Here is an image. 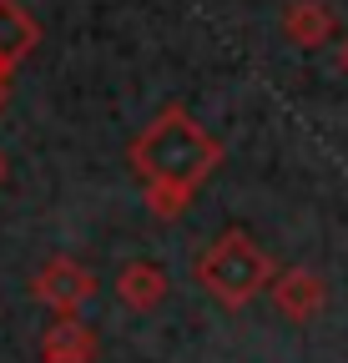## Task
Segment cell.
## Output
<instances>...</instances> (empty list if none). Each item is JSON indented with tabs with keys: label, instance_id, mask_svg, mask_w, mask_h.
<instances>
[{
	"label": "cell",
	"instance_id": "cell-1",
	"mask_svg": "<svg viewBox=\"0 0 348 363\" xmlns=\"http://www.w3.org/2000/svg\"><path fill=\"white\" fill-rule=\"evenodd\" d=\"M126 162H132V172L142 182V197H147L152 217L172 222L192 207L197 187L223 167V142H212L192 111L162 106L142 126L137 142L126 147Z\"/></svg>",
	"mask_w": 348,
	"mask_h": 363
},
{
	"label": "cell",
	"instance_id": "cell-2",
	"mask_svg": "<svg viewBox=\"0 0 348 363\" xmlns=\"http://www.w3.org/2000/svg\"><path fill=\"white\" fill-rule=\"evenodd\" d=\"M273 278H278L273 252L252 233H242V227H228V233L212 238L202 247V257H197V283L207 288L212 303H223L228 313L247 308L263 288H273Z\"/></svg>",
	"mask_w": 348,
	"mask_h": 363
},
{
	"label": "cell",
	"instance_id": "cell-3",
	"mask_svg": "<svg viewBox=\"0 0 348 363\" xmlns=\"http://www.w3.org/2000/svg\"><path fill=\"white\" fill-rule=\"evenodd\" d=\"M91 293H96V278H91V272H86L76 257H66V252L46 257V262L30 272V298H35V303H46L56 318L81 313L86 303H91Z\"/></svg>",
	"mask_w": 348,
	"mask_h": 363
},
{
	"label": "cell",
	"instance_id": "cell-4",
	"mask_svg": "<svg viewBox=\"0 0 348 363\" xmlns=\"http://www.w3.org/2000/svg\"><path fill=\"white\" fill-rule=\"evenodd\" d=\"M268 293H273V303H278V313L288 323H313V318L328 308V283L318 272H308V267H278Z\"/></svg>",
	"mask_w": 348,
	"mask_h": 363
},
{
	"label": "cell",
	"instance_id": "cell-5",
	"mask_svg": "<svg viewBox=\"0 0 348 363\" xmlns=\"http://www.w3.org/2000/svg\"><path fill=\"white\" fill-rule=\"evenodd\" d=\"M172 293V278H167V267L152 262V257H132V262H121L116 272V298L132 308V313H152L162 308Z\"/></svg>",
	"mask_w": 348,
	"mask_h": 363
},
{
	"label": "cell",
	"instance_id": "cell-6",
	"mask_svg": "<svg viewBox=\"0 0 348 363\" xmlns=\"http://www.w3.org/2000/svg\"><path fill=\"white\" fill-rule=\"evenodd\" d=\"M40 45V26L21 0H0V76H11Z\"/></svg>",
	"mask_w": 348,
	"mask_h": 363
},
{
	"label": "cell",
	"instance_id": "cell-7",
	"mask_svg": "<svg viewBox=\"0 0 348 363\" xmlns=\"http://www.w3.org/2000/svg\"><path fill=\"white\" fill-rule=\"evenodd\" d=\"M40 363H96V333L81 318H56L40 338Z\"/></svg>",
	"mask_w": 348,
	"mask_h": 363
},
{
	"label": "cell",
	"instance_id": "cell-8",
	"mask_svg": "<svg viewBox=\"0 0 348 363\" xmlns=\"http://www.w3.org/2000/svg\"><path fill=\"white\" fill-rule=\"evenodd\" d=\"M333 11L328 0H293V6L283 11V35L288 45H298V51H318V45L333 35Z\"/></svg>",
	"mask_w": 348,
	"mask_h": 363
},
{
	"label": "cell",
	"instance_id": "cell-9",
	"mask_svg": "<svg viewBox=\"0 0 348 363\" xmlns=\"http://www.w3.org/2000/svg\"><path fill=\"white\" fill-rule=\"evenodd\" d=\"M338 71L348 76V35H343V45H338Z\"/></svg>",
	"mask_w": 348,
	"mask_h": 363
},
{
	"label": "cell",
	"instance_id": "cell-10",
	"mask_svg": "<svg viewBox=\"0 0 348 363\" xmlns=\"http://www.w3.org/2000/svg\"><path fill=\"white\" fill-rule=\"evenodd\" d=\"M6 81H11V76H0V101H6Z\"/></svg>",
	"mask_w": 348,
	"mask_h": 363
},
{
	"label": "cell",
	"instance_id": "cell-11",
	"mask_svg": "<svg viewBox=\"0 0 348 363\" xmlns=\"http://www.w3.org/2000/svg\"><path fill=\"white\" fill-rule=\"evenodd\" d=\"M0 182H6V152H0Z\"/></svg>",
	"mask_w": 348,
	"mask_h": 363
}]
</instances>
